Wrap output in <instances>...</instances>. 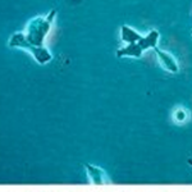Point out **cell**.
Listing matches in <instances>:
<instances>
[{
  "mask_svg": "<svg viewBox=\"0 0 192 192\" xmlns=\"http://www.w3.org/2000/svg\"><path fill=\"white\" fill-rule=\"evenodd\" d=\"M143 54V50L141 49L138 42L136 44H127L124 48L119 49L117 51V57L123 58V57H133V58H140Z\"/></svg>",
  "mask_w": 192,
  "mask_h": 192,
  "instance_id": "5",
  "label": "cell"
},
{
  "mask_svg": "<svg viewBox=\"0 0 192 192\" xmlns=\"http://www.w3.org/2000/svg\"><path fill=\"white\" fill-rule=\"evenodd\" d=\"M121 38L126 44H136L142 38V35L129 26L123 24L121 27Z\"/></svg>",
  "mask_w": 192,
  "mask_h": 192,
  "instance_id": "4",
  "label": "cell"
},
{
  "mask_svg": "<svg viewBox=\"0 0 192 192\" xmlns=\"http://www.w3.org/2000/svg\"><path fill=\"white\" fill-rule=\"evenodd\" d=\"M160 38V33L156 29H151L147 35L142 36V38L138 41V45L141 46V49L143 51H146L149 49H155L157 48V42Z\"/></svg>",
  "mask_w": 192,
  "mask_h": 192,
  "instance_id": "3",
  "label": "cell"
},
{
  "mask_svg": "<svg viewBox=\"0 0 192 192\" xmlns=\"http://www.w3.org/2000/svg\"><path fill=\"white\" fill-rule=\"evenodd\" d=\"M154 50H155L156 57H157V59H159V63L163 65L164 69L168 71V72H172V73H177V72L179 71V67H178V63H177L176 59H174L173 55L159 49V48H155Z\"/></svg>",
  "mask_w": 192,
  "mask_h": 192,
  "instance_id": "2",
  "label": "cell"
},
{
  "mask_svg": "<svg viewBox=\"0 0 192 192\" xmlns=\"http://www.w3.org/2000/svg\"><path fill=\"white\" fill-rule=\"evenodd\" d=\"M57 17V10H50L46 15L32 18L26 24L24 31L14 32L9 38L8 45L10 48H19L32 54L36 62L45 64L51 60L50 51L45 48V38L49 35Z\"/></svg>",
  "mask_w": 192,
  "mask_h": 192,
  "instance_id": "1",
  "label": "cell"
}]
</instances>
